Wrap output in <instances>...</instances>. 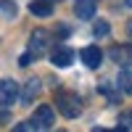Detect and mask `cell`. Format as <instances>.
Segmentation results:
<instances>
[{"label": "cell", "mask_w": 132, "mask_h": 132, "mask_svg": "<svg viewBox=\"0 0 132 132\" xmlns=\"http://www.w3.org/2000/svg\"><path fill=\"white\" fill-rule=\"evenodd\" d=\"M56 108L61 111V116L66 119H77L82 111V103L74 93H56Z\"/></svg>", "instance_id": "1"}, {"label": "cell", "mask_w": 132, "mask_h": 132, "mask_svg": "<svg viewBox=\"0 0 132 132\" xmlns=\"http://www.w3.org/2000/svg\"><path fill=\"white\" fill-rule=\"evenodd\" d=\"M127 32H129V35H132V21H129V24H127Z\"/></svg>", "instance_id": "17"}, {"label": "cell", "mask_w": 132, "mask_h": 132, "mask_svg": "<svg viewBox=\"0 0 132 132\" xmlns=\"http://www.w3.org/2000/svg\"><path fill=\"white\" fill-rule=\"evenodd\" d=\"M0 13H3L5 19H13L16 16V5L11 3V0H3V3H0Z\"/></svg>", "instance_id": "13"}, {"label": "cell", "mask_w": 132, "mask_h": 132, "mask_svg": "<svg viewBox=\"0 0 132 132\" xmlns=\"http://www.w3.org/2000/svg\"><path fill=\"white\" fill-rule=\"evenodd\" d=\"M32 124H35V129H53V124H56V114H53L50 106H40L35 116H32Z\"/></svg>", "instance_id": "2"}, {"label": "cell", "mask_w": 132, "mask_h": 132, "mask_svg": "<svg viewBox=\"0 0 132 132\" xmlns=\"http://www.w3.org/2000/svg\"><path fill=\"white\" fill-rule=\"evenodd\" d=\"M108 56L119 66H132V45H114L108 50Z\"/></svg>", "instance_id": "7"}, {"label": "cell", "mask_w": 132, "mask_h": 132, "mask_svg": "<svg viewBox=\"0 0 132 132\" xmlns=\"http://www.w3.org/2000/svg\"><path fill=\"white\" fill-rule=\"evenodd\" d=\"M19 98V85L13 79H0V106H11Z\"/></svg>", "instance_id": "5"}, {"label": "cell", "mask_w": 132, "mask_h": 132, "mask_svg": "<svg viewBox=\"0 0 132 132\" xmlns=\"http://www.w3.org/2000/svg\"><path fill=\"white\" fill-rule=\"evenodd\" d=\"M93 35L95 37H108V35H111V27H108L106 21H98V24L93 27Z\"/></svg>", "instance_id": "12"}, {"label": "cell", "mask_w": 132, "mask_h": 132, "mask_svg": "<svg viewBox=\"0 0 132 132\" xmlns=\"http://www.w3.org/2000/svg\"><path fill=\"white\" fill-rule=\"evenodd\" d=\"M50 61H53V66H58V69H66V66H71V61H74V50L61 45V48H56L50 53Z\"/></svg>", "instance_id": "6"}, {"label": "cell", "mask_w": 132, "mask_h": 132, "mask_svg": "<svg viewBox=\"0 0 132 132\" xmlns=\"http://www.w3.org/2000/svg\"><path fill=\"white\" fill-rule=\"evenodd\" d=\"M50 45V32L45 29H35L32 32V40H29V53L32 56H42Z\"/></svg>", "instance_id": "3"}, {"label": "cell", "mask_w": 132, "mask_h": 132, "mask_svg": "<svg viewBox=\"0 0 132 132\" xmlns=\"http://www.w3.org/2000/svg\"><path fill=\"white\" fill-rule=\"evenodd\" d=\"M29 11L35 16H50L53 13V3H50V0H35V3L29 5Z\"/></svg>", "instance_id": "10"}, {"label": "cell", "mask_w": 132, "mask_h": 132, "mask_svg": "<svg viewBox=\"0 0 132 132\" xmlns=\"http://www.w3.org/2000/svg\"><path fill=\"white\" fill-rule=\"evenodd\" d=\"M95 11H98L95 0H77V3H74V13L79 16V19H93Z\"/></svg>", "instance_id": "8"}, {"label": "cell", "mask_w": 132, "mask_h": 132, "mask_svg": "<svg viewBox=\"0 0 132 132\" xmlns=\"http://www.w3.org/2000/svg\"><path fill=\"white\" fill-rule=\"evenodd\" d=\"M124 124H127V127H132V111H129V114H124V116H122V127H124Z\"/></svg>", "instance_id": "16"}, {"label": "cell", "mask_w": 132, "mask_h": 132, "mask_svg": "<svg viewBox=\"0 0 132 132\" xmlns=\"http://www.w3.org/2000/svg\"><path fill=\"white\" fill-rule=\"evenodd\" d=\"M119 87H122V93L132 95V69H124L119 74Z\"/></svg>", "instance_id": "11"}, {"label": "cell", "mask_w": 132, "mask_h": 132, "mask_svg": "<svg viewBox=\"0 0 132 132\" xmlns=\"http://www.w3.org/2000/svg\"><path fill=\"white\" fill-rule=\"evenodd\" d=\"M124 3H127V5H129V8H132V0H124Z\"/></svg>", "instance_id": "18"}, {"label": "cell", "mask_w": 132, "mask_h": 132, "mask_svg": "<svg viewBox=\"0 0 132 132\" xmlns=\"http://www.w3.org/2000/svg\"><path fill=\"white\" fill-rule=\"evenodd\" d=\"M79 58H82V63L87 66V69H98L101 61H103V53H101L98 45H87V48L79 50Z\"/></svg>", "instance_id": "4"}, {"label": "cell", "mask_w": 132, "mask_h": 132, "mask_svg": "<svg viewBox=\"0 0 132 132\" xmlns=\"http://www.w3.org/2000/svg\"><path fill=\"white\" fill-rule=\"evenodd\" d=\"M101 93H103V95H106L111 103H116V101H119V93H116V90H114V87L108 85V82H103V85H101Z\"/></svg>", "instance_id": "14"}, {"label": "cell", "mask_w": 132, "mask_h": 132, "mask_svg": "<svg viewBox=\"0 0 132 132\" xmlns=\"http://www.w3.org/2000/svg\"><path fill=\"white\" fill-rule=\"evenodd\" d=\"M19 63H21V66H29V63H32V53H24V56L19 58Z\"/></svg>", "instance_id": "15"}, {"label": "cell", "mask_w": 132, "mask_h": 132, "mask_svg": "<svg viewBox=\"0 0 132 132\" xmlns=\"http://www.w3.org/2000/svg\"><path fill=\"white\" fill-rule=\"evenodd\" d=\"M19 95H21V101H24V103H32V101L40 95V79H29Z\"/></svg>", "instance_id": "9"}]
</instances>
